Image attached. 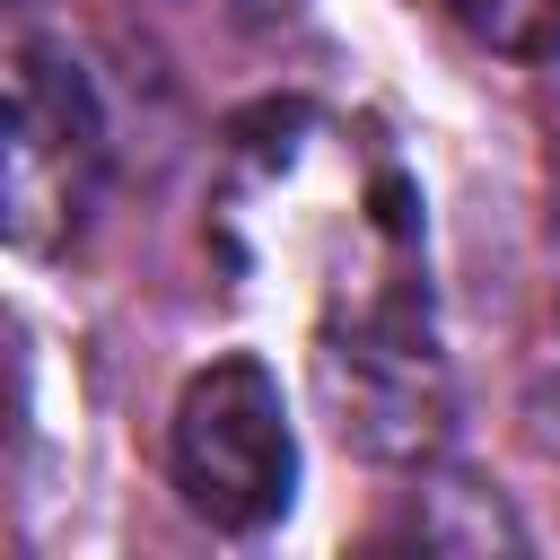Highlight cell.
I'll return each instance as SVG.
<instances>
[{
    "label": "cell",
    "mask_w": 560,
    "mask_h": 560,
    "mask_svg": "<svg viewBox=\"0 0 560 560\" xmlns=\"http://www.w3.org/2000/svg\"><path fill=\"white\" fill-rule=\"evenodd\" d=\"M236 9H245V18H289L298 0H236Z\"/></svg>",
    "instance_id": "obj_4"
},
{
    "label": "cell",
    "mask_w": 560,
    "mask_h": 560,
    "mask_svg": "<svg viewBox=\"0 0 560 560\" xmlns=\"http://www.w3.org/2000/svg\"><path fill=\"white\" fill-rule=\"evenodd\" d=\"M446 18L472 44L508 52V61H551L560 52V0H446Z\"/></svg>",
    "instance_id": "obj_3"
},
{
    "label": "cell",
    "mask_w": 560,
    "mask_h": 560,
    "mask_svg": "<svg viewBox=\"0 0 560 560\" xmlns=\"http://www.w3.org/2000/svg\"><path fill=\"white\" fill-rule=\"evenodd\" d=\"M96 166H105V122H96L88 79L52 52H18V70H9V236L61 245L96 192Z\"/></svg>",
    "instance_id": "obj_2"
},
{
    "label": "cell",
    "mask_w": 560,
    "mask_h": 560,
    "mask_svg": "<svg viewBox=\"0 0 560 560\" xmlns=\"http://www.w3.org/2000/svg\"><path fill=\"white\" fill-rule=\"evenodd\" d=\"M175 490L192 499V516H210L228 534H262L271 516H289L298 438H289V402H280L262 359H219L184 385V402H175Z\"/></svg>",
    "instance_id": "obj_1"
}]
</instances>
